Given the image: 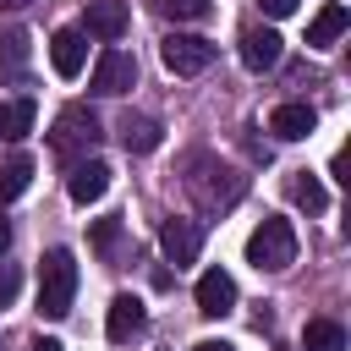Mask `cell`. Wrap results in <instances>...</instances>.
I'll return each mask as SVG.
<instances>
[{
    "label": "cell",
    "mask_w": 351,
    "mask_h": 351,
    "mask_svg": "<svg viewBox=\"0 0 351 351\" xmlns=\"http://www.w3.org/2000/svg\"><path fill=\"white\" fill-rule=\"evenodd\" d=\"M82 60H88L82 33H77V27H60V33L49 38V66H55L60 77H77V71H82Z\"/></svg>",
    "instance_id": "obj_14"
},
{
    "label": "cell",
    "mask_w": 351,
    "mask_h": 351,
    "mask_svg": "<svg viewBox=\"0 0 351 351\" xmlns=\"http://www.w3.org/2000/svg\"><path fill=\"white\" fill-rule=\"evenodd\" d=\"M27 351H60V340H33Z\"/></svg>",
    "instance_id": "obj_27"
},
{
    "label": "cell",
    "mask_w": 351,
    "mask_h": 351,
    "mask_svg": "<svg viewBox=\"0 0 351 351\" xmlns=\"http://www.w3.org/2000/svg\"><path fill=\"white\" fill-rule=\"evenodd\" d=\"M66 192H71V203H99L104 192H110V165L104 159H77L71 165V176H66Z\"/></svg>",
    "instance_id": "obj_9"
},
{
    "label": "cell",
    "mask_w": 351,
    "mask_h": 351,
    "mask_svg": "<svg viewBox=\"0 0 351 351\" xmlns=\"http://www.w3.org/2000/svg\"><path fill=\"white\" fill-rule=\"evenodd\" d=\"M258 5H263L269 16H291V11H296V0H258Z\"/></svg>",
    "instance_id": "obj_25"
},
{
    "label": "cell",
    "mask_w": 351,
    "mask_h": 351,
    "mask_svg": "<svg viewBox=\"0 0 351 351\" xmlns=\"http://www.w3.org/2000/svg\"><path fill=\"white\" fill-rule=\"evenodd\" d=\"M280 33L274 27H252L247 38H241V66L247 71H269V66H280Z\"/></svg>",
    "instance_id": "obj_13"
},
{
    "label": "cell",
    "mask_w": 351,
    "mask_h": 351,
    "mask_svg": "<svg viewBox=\"0 0 351 351\" xmlns=\"http://www.w3.org/2000/svg\"><path fill=\"white\" fill-rule=\"evenodd\" d=\"M159 60H165V71H176V77H197V71L214 66V44L197 38V33H170V38L159 44Z\"/></svg>",
    "instance_id": "obj_5"
},
{
    "label": "cell",
    "mask_w": 351,
    "mask_h": 351,
    "mask_svg": "<svg viewBox=\"0 0 351 351\" xmlns=\"http://www.w3.org/2000/svg\"><path fill=\"white\" fill-rule=\"evenodd\" d=\"M346 27H351V11H346L340 0H329V5H324V11L307 22V44H313V49H329V44H335Z\"/></svg>",
    "instance_id": "obj_16"
},
{
    "label": "cell",
    "mask_w": 351,
    "mask_h": 351,
    "mask_svg": "<svg viewBox=\"0 0 351 351\" xmlns=\"http://www.w3.org/2000/svg\"><path fill=\"white\" fill-rule=\"evenodd\" d=\"M5 247H11V225L0 219V252H5Z\"/></svg>",
    "instance_id": "obj_28"
},
{
    "label": "cell",
    "mask_w": 351,
    "mask_h": 351,
    "mask_svg": "<svg viewBox=\"0 0 351 351\" xmlns=\"http://www.w3.org/2000/svg\"><path fill=\"white\" fill-rule=\"evenodd\" d=\"M313 126H318V110H313V104H302V99H291V104H274V110H269V132H274L280 143H302V137H313Z\"/></svg>",
    "instance_id": "obj_8"
},
{
    "label": "cell",
    "mask_w": 351,
    "mask_h": 351,
    "mask_svg": "<svg viewBox=\"0 0 351 351\" xmlns=\"http://www.w3.org/2000/svg\"><path fill=\"white\" fill-rule=\"evenodd\" d=\"M247 263L252 269H269V274L291 269L296 263V230H291V219H263L247 236Z\"/></svg>",
    "instance_id": "obj_3"
},
{
    "label": "cell",
    "mask_w": 351,
    "mask_h": 351,
    "mask_svg": "<svg viewBox=\"0 0 351 351\" xmlns=\"http://www.w3.org/2000/svg\"><path fill=\"white\" fill-rule=\"evenodd\" d=\"M302 346H307V351H346V329H340L335 318H313V324L302 329Z\"/></svg>",
    "instance_id": "obj_19"
},
{
    "label": "cell",
    "mask_w": 351,
    "mask_h": 351,
    "mask_svg": "<svg viewBox=\"0 0 351 351\" xmlns=\"http://www.w3.org/2000/svg\"><path fill=\"white\" fill-rule=\"evenodd\" d=\"M115 132H121V148H126V154H154V148H159V137H165L154 115H132V110L121 115V126H115Z\"/></svg>",
    "instance_id": "obj_15"
},
{
    "label": "cell",
    "mask_w": 351,
    "mask_h": 351,
    "mask_svg": "<svg viewBox=\"0 0 351 351\" xmlns=\"http://www.w3.org/2000/svg\"><path fill=\"white\" fill-rule=\"evenodd\" d=\"M192 351H236V346H230V340H197Z\"/></svg>",
    "instance_id": "obj_26"
},
{
    "label": "cell",
    "mask_w": 351,
    "mask_h": 351,
    "mask_svg": "<svg viewBox=\"0 0 351 351\" xmlns=\"http://www.w3.org/2000/svg\"><path fill=\"white\" fill-rule=\"evenodd\" d=\"M22 66H27V33L11 27V33H0V71L5 77H22Z\"/></svg>",
    "instance_id": "obj_21"
},
{
    "label": "cell",
    "mask_w": 351,
    "mask_h": 351,
    "mask_svg": "<svg viewBox=\"0 0 351 351\" xmlns=\"http://www.w3.org/2000/svg\"><path fill=\"white\" fill-rule=\"evenodd\" d=\"M11 296H16V269L0 263V307H11Z\"/></svg>",
    "instance_id": "obj_24"
},
{
    "label": "cell",
    "mask_w": 351,
    "mask_h": 351,
    "mask_svg": "<svg viewBox=\"0 0 351 351\" xmlns=\"http://www.w3.org/2000/svg\"><path fill=\"white\" fill-rule=\"evenodd\" d=\"M291 197H296L307 214H324V208H329V192L318 186V176H313V170H296V176H291Z\"/></svg>",
    "instance_id": "obj_20"
},
{
    "label": "cell",
    "mask_w": 351,
    "mask_h": 351,
    "mask_svg": "<svg viewBox=\"0 0 351 351\" xmlns=\"http://www.w3.org/2000/svg\"><path fill=\"white\" fill-rule=\"evenodd\" d=\"M132 82H137V60H132L126 49H104L99 66H93V82H88V88H93L99 99H121Z\"/></svg>",
    "instance_id": "obj_6"
},
{
    "label": "cell",
    "mask_w": 351,
    "mask_h": 351,
    "mask_svg": "<svg viewBox=\"0 0 351 351\" xmlns=\"http://www.w3.org/2000/svg\"><path fill=\"white\" fill-rule=\"evenodd\" d=\"M186 186L197 192V203L214 214V208H230L241 192H247V181L236 176V170H225V165H208V159H192V176H186Z\"/></svg>",
    "instance_id": "obj_4"
},
{
    "label": "cell",
    "mask_w": 351,
    "mask_h": 351,
    "mask_svg": "<svg viewBox=\"0 0 351 351\" xmlns=\"http://www.w3.org/2000/svg\"><path fill=\"white\" fill-rule=\"evenodd\" d=\"M82 27H88L93 38H104V44H115V38L132 27V11H126V0H88V5H82Z\"/></svg>",
    "instance_id": "obj_7"
},
{
    "label": "cell",
    "mask_w": 351,
    "mask_h": 351,
    "mask_svg": "<svg viewBox=\"0 0 351 351\" xmlns=\"http://www.w3.org/2000/svg\"><path fill=\"white\" fill-rule=\"evenodd\" d=\"M22 5H33V0H0V11H22Z\"/></svg>",
    "instance_id": "obj_29"
},
{
    "label": "cell",
    "mask_w": 351,
    "mask_h": 351,
    "mask_svg": "<svg viewBox=\"0 0 351 351\" xmlns=\"http://www.w3.org/2000/svg\"><path fill=\"white\" fill-rule=\"evenodd\" d=\"M33 115H38L33 99H11V104H0V137H5V143H22V137L33 132Z\"/></svg>",
    "instance_id": "obj_17"
},
{
    "label": "cell",
    "mask_w": 351,
    "mask_h": 351,
    "mask_svg": "<svg viewBox=\"0 0 351 351\" xmlns=\"http://www.w3.org/2000/svg\"><path fill=\"white\" fill-rule=\"evenodd\" d=\"M27 181H33V159H27V154H11V159L0 165V208L16 203V197L27 192Z\"/></svg>",
    "instance_id": "obj_18"
},
{
    "label": "cell",
    "mask_w": 351,
    "mask_h": 351,
    "mask_svg": "<svg viewBox=\"0 0 351 351\" xmlns=\"http://www.w3.org/2000/svg\"><path fill=\"white\" fill-rule=\"evenodd\" d=\"M159 247H165V258L181 269V263H192V258H197V247H203V225H197V219H165Z\"/></svg>",
    "instance_id": "obj_10"
},
{
    "label": "cell",
    "mask_w": 351,
    "mask_h": 351,
    "mask_svg": "<svg viewBox=\"0 0 351 351\" xmlns=\"http://www.w3.org/2000/svg\"><path fill=\"white\" fill-rule=\"evenodd\" d=\"M71 296H77V258L66 247H49L38 263V318L60 324L71 313Z\"/></svg>",
    "instance_id": "obj_1"
},
{
    "label": "cell",
    "mask_w": 351,
    "mask_h": 351,
    "mask_svg": "<svg viewBox=\"0 0 351 351\" xmlns=\"http://www.w3.org/2000/svg\"><path fill=\"white\" fill-rule=\"evenodd\" d=\"M143 324H148L143 302H137V296H115V302H110V318H104V335H110L115 346H126L132 335H143Z\"/></svg>",
    "instance_id": "obj_12"
},
{
    "label": "cell",
    "mask_w": 351,
    "mask_h": 351,
    "mask_svg": "<svg viewBox=\"0 0 351 351\" xmlns=\"http://www.w3.org/2000/svg\"><path fill=\"white\" fill-rule=\"evenodd\" d=\"M115 236H121V225H115V219H99V225H93V247H99V252H110V247H115Z\"/></svg>",
    "instance_id": "obj_23"
},
{
    "label": "cell",
    "mask_w": 351,
    "mask_h": 351,
    "mask_svg": "<svg viewBox=\"0 0 351 351\" xmlns=\"http://www.w3.org/2000/svg\"><path fill=\"white\" fill-rule=\"evenodd\" d=\"M99 137H104V132H99V115H93L88 104H66V110L55 115L49 148H55V159L77 165V154H93V143H99Z\"/></svg>",
    "instance_id": "obj_2"
},
{
    "label": "cell",
    "mask_w": 351,
    "mask_h": 351,
    "mask_svg": "<svg viewBox=\"0 0 351 351\" xmlns=\"http://www.w3.org/2000/svg\"><path fill=\"white\" fill-rule=\"evenodd\" d=\"M197 313H203V318L236 313V280H230L225 269H208V274L197 280Z\"/></svg>",
    "instance_id": "obj_11"
},
{
    "label": "cell",
    "mask_w": 351,
    "mask_h": 351,
    "mask_svg": "<svg viewBox=\"0 0 351 351\" xmlns=\"http://www.w3.org/2000/svg\"><path fill=\"white\" fill-rule=\"evenodd\" d=\"M159 11L176 16V22H203L214 5H208V0H159Z\"/></svg>",
    "instance_id": "obj_22"
}]
</instances>
